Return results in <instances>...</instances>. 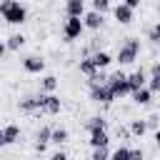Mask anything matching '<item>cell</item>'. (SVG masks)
<instances>
[{
  "mask_svg": "<svg viewBox=\"0 0 160 160\" xmlns=\"http://www.w3.org/2000/svg\"><path fill=\"white\" fill-rule=\"evenodd\" d=\"M0 18L8 25H22L28 22V8L20 0H0Z\"/></svg>",
  "mask_w": 160,
  "mask_h": 160,
  "instance_id": "obj_1",
  "label": "cell"
},
{
  "mask_svg": "<svg viewBox=\"0 0 160 160\" xmlns=\"http://www.w3.org/2000/svg\"><path fill=\"white\" fill-rule=\"evenodd\" d=\"M140 55V40L138 38H125V42L118 48L115 52V62L122 68V65H132Z\"/></svg>",
  "mask_w": 160,
  "mask_h": 160,
  "instance_id": "obj_2",
  "label": "cell"
},
{
  "mask_svg": "<svg viewBox=\"0 0 160 160\" xmlns=\"http://www.w3.org/2000/svg\"><path fill=\"white\" fill-rule=\"evenodd\" d=\"M108 88L112 90V95H115V100H122V98H128V95H130V85H128V75H125L122 70H118V72H112V75L108 78Z\"/></svg>",
  "mask_w": 160,
  "mask_h": 160,
  "instance_id": "obj_3",
  "label": "cell"
},
{
  "mask_svg": "<svg viewBox=\"0 0 160 160\" xmlns=\"http://www.w3.org/2000/svg\"><path fill=\"white\" fill-rule=\"evenodd\" d=\"M38 100H40V112H45V115H60L62 100L55 92H38Z\"/></svg>",
  "mask_w": 160,
  "mask_h": 160,
  "instance_id": "obj_4",
  "label": "cell"
},
{
  "mask_svg": "<svg viewBox=\"0 0 160 160\" xmlns=\"http://www.w3.org/2000/svg\"><path fill=\"white\" fill-rule=\"evenodd\" d=\"M82 30H85L82 18H65V22H62V40L72 42V40H78L82 35Z\"/></svg>",
  "mask_w": 160,
  "mask_h": 160,
  "instance_id": "obj_5",
  "label": "cell"
},
{
  "mask_svg": "<svg viewBox=\"0 0 160 160\" xmlns=\"http://www.w3.org/2000/svg\"><path fill=\"white\" fill-rule=\"evenodd\" d=\"M88 90H90V100L98 102V105H110V102H115V95H112V90L108 88V82H105V85H92V88H88Z\"/></svg>",
  "mask_w": 160,
  "mask_h": 160,
  "instance_id": "obj_6",
  "label": "cell"
},
{
  "mask_svg": "<svg viewBox=\"0 0 160 160\" xmlns=\"http://www.w3.org/2000/svg\"><path fill=\"white\" fill-rule=\"evenodd\" d=\"M22 70L30 75H40L45 70V58L42 55H25L22 58Z\"/></svg>",
  "mask_w": 160,
  "mask_h": 160,
  "instance_id": "obj_7",
  "label": "cell"
},
{
  "mask_svg": "<svg viewBox=\"0 0 160 160\" xmlns=\"http://www.w3.org/2000/svg\"><path fill=\"white\" fill-rule=\"evenodd\" d=\"M112 18H115L120 25H130V22H132V18H135V10H132V8H128L125 2H118V5L112 8Z\"/></svg>",
  "mask_w": 160,
  "mask_h": 160,
  "instance_id": "obj_8",
  "label": "cell"
},
{
  "mask_svg": "<svg viewBox=\"0 0 160 160\" xmlns=\"http://www.w3.org/2000/svg\"><path fill=\"white\" fill-rule=\"evenodd\" d=\"M82 25H85V30H102L105 15H102V12H95V10H88V12L82 15Z\"/></svg>",
  "mask_w": 160,
  "mask_h": 160,
  "instance_id": "obj_9",
  "label": "cell"
},
{
  "mask_svg": "<svg viewBox=\"0 0 160 160\" xmlns=\"http://www.w3.org/2000/svg\"><path fill=\"white\" fill-rule=\"evenodd\" d=\"M128 85H130V92H135V90H140V88H148V72H145L142 68L132 70V72L128 75Z\"/></svg>",
  "mask_w": 160,
  "mask_h": 160,
  "instance_id": "obj_10",
  "label": "cell"
},
{
  "mask_svg": "<svg viewBox=\"0 0 160 160\" xmlns=\"http://www.w3.org/2000/svg\"><path fill=\"white\" fill-rule=\"evenodd\" d=\"M18 108H20V112L32 115V112H40V100H38V95H25L22 100H18Z\"/></svg>",
  "mask_w": 160,
  "mask_h": 160,
  "instance_id": "obj_11",
  "label": "cell"
},
{
  "mask_svg": "<svg viewBox=\"0 0 160 160\" xmlns=\"http://www.w3.org/2000/svg\"><path fill=\"white\" fill-rule=\"evenodd\" d=\"M50 138H52V128H50V125L38 128V132H35V150H38V152H42V150L48 148Z\"/></svg>",
  "mask_w": 160,
  "mask_h": 160,
  "instance_id": "obj_12",
  "label": "cell"
},
{
  "mask_svg": "<svg viewBox=\"0 0 160 160\" xmlns=\"http://www.w3.org/2000/svg\"><path fill=\"white\" fill-rule=\"evenodd\" d=\"M85 10V0H65V15L68 18H82Z\"/></svg>",
  "mask_w": 160,
  "mask_h": 160,
  "instance_id": "obj_13",
  "label": "cell"
},
{
  "mask_svg": "<svg viewBox=\"0 0 160 160\" xmlns=\"http://www.w3.org/2000/svg\"><path fill=\"white\" fill-rule=\"evenodd\" d=\"M90 58H92V62H95L98 70H105V68H110V62H115V58H112L108 50H98V52H92Z\"/></svg>",
  "mask_w": 160,
  "mask_h": 160,
  "instance_id": "obj_14",
  "label": "cell"
},
{
  "mask_svg": "<svg viewBox=\"0 0 160 160\" xmlns=\"http://www.w3.org/2000/svg\"><path fill=\"white\" fill-rule=\"evenodd\" d=\"M88 142H90V148H108L110 145V135H108V130H95V132H90Z\"/></svg>",
  "mask_w": 160,
  "mask_h": 160,
  "instance_id": "obj_15",
  "label": "cell"
},
{
  "mask_svg": "<svg viewBox=\"0 0 160 160\" xmlns=\"http://www.w3.org/2000/svg\"><path fill=\"white\" fill-rule=\"evenodd\" d=\"M148 88L152 92H160V62H152L148 70Z\"/></svg>",
  "mask_w": 160,
  "mask_h": 160,
  "instance_id": "obj_16",
  "label": "cell"
},
{
  "mask_svg": "<svg viewBox=\"0 0 160 160\" xmlns=\"http://www.w3.org/2000/svg\"><path fill=\"white\" fill-rule=\"evenodd\" d=\"M128 130H130L132 138H142V135L148 132V122H145V118H132V120L128 122Z\"/></svg>",
  "mask_w": 160,
  "mask_h": 160,
  "instance_id": "obj_17",
  "label": "cell"
},
{
  "mask_svg": "<svg viewBox=\"0 0 160 160\" xmlns=\"http://www.w3.org/2000/svg\"><path fill=\"white\" fill-rule=\"evenodd\" d=\"M130 98H132L135 105H150V100H152V90H150V88H140V90L130 92Z\"/></svg>",
  "mask_w": 160,
  "mask_h": 160,
  "instance_id": "obj_18",
  "label": "cell"
},
{
  "mask_svg": "<svg viewBox=\"0 0 160 160\" xmlns=\"http://www.w3.org/2000/svg\"><path fill=\"white\" fill-rule=\"evenodd\" d=\"M85 130L88 132H95V130H108V120L102 115H92L85 120Z\"/></svg>",
  "mask_w": 160,
  "mask_h": 160,
  "instance_id": "obj_19",
  "label": "cell"
},
{
  "mask_svg": "<svg viewBox=\"0 0 160 160\" xmlns=\"http://www.w3.org/2000/svg\"><path fill=\"white\" fill-rule=\"evenodd\" d=\"M70 140V132H68V128H62V125H58V128H52V138H50V142L52 145H65Z\"/></svg>",
  "mask_w": 160,
  "mask_h": 160,
  "instance_id": "obj_20",
  "label": "cell"
},
{
  "mask_svg": "<svg viewBox=\"0 0 160 160\" xmlns=\"http://www.w3.org/2000/svg\"><path fill=\"white\" fill-rule=\"evenodd\" d=\"M25 42H28V38H25L22 32H12V35H10L8 40H5V45H8V50H12V52H18V50H20V48H22Z\"/></svg>",
  "mask_w": 160,
  "mask_h": 160,
  "instance_id": "obj_21",
  "label": "cell"
},
{
  "mask_svg": "<svg viewBox=\"0 0 160 160\" xmlns=\"http://www.w3.org/2000/svg\"><path fill=\"white\" fill-rule=\"evenodd\" d=\"M78 70H80L85 78H90V75H95V72H98V68H95V62H92V58H90V55H85V58L80 60Z\"/></svg>",
  "mask_w": 160,
  "mask_h": 160,
  "instance_id": "obj_22",
  "label": "cell"
},
{
  "mask_svg": "<svg viewBox=\"0 0 160 160\" xmlns=\"http://www.w3.org/2000/svg\"><path fill=\"white\" fill-rule=\"evenodd\" d=\"M58 90V78L55 75H42L40 78V92H55Z\"/></svg>",
  "mask_w": 160,
  "mask_h": 160,
  "instance_id": "obj_23",
  "label": "cell"
},
{
  "mask_svg": "<svg viewBox=\"0 0 160 160\" xmlns=\"http://www.w3.org/2000/svg\"><path fill=\"white\" fill-rule=\"evenodd\" d=\"M2 132H5V142H8V145H12V142H18V140H20V128H18L15 122L5 125V128H2Z\"/></svg>",
  "mask_w": 160,
  "mask_h": 160,
  "instance_id": "obj_24",
  "label": "cell"
},
{
  "mask_svg": "<svg viewBox=\"0 0 160 160\" xmlns=\"http://www.w3.org/2000/svg\"><path fill=\"white\" fill-rule=\"evenodd\" d=\"M108 78H110V75H108L105 70H98L95 75H90V78H88V88H92V85H105V82H108Z\"/></svg>",
  "mask_w": 160,
  "mask_h": 160,
  "instance_id": "obj_25",
  "label": "cell"
},
{
  "mask_svg": "<svg viewBox=\"0 0 160 160\" xmlns=\"http://www.w3.org/2000/svg\"><path fill=\"white\" fill-rule=\"evenodd\" d=\"M90 10H95V12H110L112 10V5H110V0H90Z\"/></svg>",
  "mask_w": 160,
  "mask_h": 160,
  "instance_id": "obj_26",
  "label": "cell"
},
{
  "mask_svg": "<svg viewBox=\"0 0 160 160\" xmlns=\"http://www.w3.org/2000/svg\"><path fill=\"white\" fill-rule=\"evenodd\" d=\"M128 158H130V148L128 145H120L118 150L110 152V160H128Z\"/></svg>",
  "mask_w": 160,
  "mask_h": 160,
  "instance_id": "obj_27",
  "label": "cell"
},
{
  "mask_svg": "<svg viewBox=\"0 0 160 160\" xmlns=\"http://www.w3.org/2000/svg\"><path fill=\"white\" fill-rule=\"evenodd\" d=\"M148 40H150L152 45H160V20H158V22L148 30Z\"/></svg>",
  "mask_w": 160,
  "mask_h": 160,
  "instance_id": "obj_28",
  "label": "cell"
},
{
  "mask_svg": "<svg viewBox=\"0 0 160 160\" xmlns=\"http://www.w3.org/2000/svg\"><path fill=\"white\" fill-rule=\"evenodd\" d=\"M90 160H110V150L108 148H92Z\"/></svg>",
  "mask_w": 160,
  "mask_h": 160,
  "instance_id": "obj_29",
  "label": "cell"
},
{
  "mask_svg": "<svg viewBox=\"0 0 160 160\" xmlns=\"http://www.w3.org/2000/svg\"><path fill=\"white\" fill-rule=\"evenodd\" d=\"M145 122H148V130H160V115H150V118H145Z\"/></svg>",
  "mask_w": 160,
  "mask_h": 160,
  "instance_id": "obj_30",
  "label": "cell"
},
{
  "mask_svg": "<svg viewBox=\"0 0 160 160\" xmlns=\"http://www.w3.org/2000/svg\"><path fill=\"white\" fill-rule=\"evenodd\" d=\"M115 132H118V138H120V140H130V138H132V135H130V130H128V125H118V130H115Z\"/></svg>",
  "mask_w": 160,
  "mask_h": 160,
  "instance_id": "obj_31",
  "label": "cell"
},
{
  "mask_svg": "<svg viewBox=\"0 0 160 160\" xmlns=\"http://www.w3.org/2000/svg\"><path fill=\"white\" fill-rule=\"evenodd\" d=\"M128 160H145V152L140 148H130V158Z\"/></svg>",
  "mask_w": 160,
  "mask_h": 160,
  "instance_id": "obj_32",
  "label": "cell"
},
{
  "mask_svg": "<svg viewBox=\"0 0 160 160\" xmlns=\"http://www.w3.org/2000/svg\"><path fill=\"white\" fill-rule=\"evenodd\" d=\"M50 160H68V152H65V150H55V152L50 155Z\"/></svg>",
  "mask_w": 160,
  "mask_h": 160,
  "instance_id": "obj_33",
  "label": "cell"
},
{
  "mask_svg": "<svg viewBox=\"0 0 160 160\" xmlns=\"http://www.w3.org/2000/svg\"><path fill=\"white\" fill-rule=\"evenodd\" d=\"M122 2H125V5H128V8H132V10H138V8H140V2H142V0H122Z\"/></svg>",
  "mask_w": 160,
  "mask_h": 160,
  "instance_id": "obj_34",
  "label": "cell"
},
{
  "mask_svg": "<svg viewBox=\"0 0 160 160\" xmlns=\"http://www.w3.org/2000/svg\"><path fill=\"white\" fill-rule=\"evenodd\" d=\"M8 55V45H5V40H0V60Z\"/></svg>",
  "mask_w": 160,
  "mask_h": 160,
  "instance_id": "obj_35",
  "label": "cell"
},
{
  "mask_svg": "<svg viewBox=\"0 0 160 160\" xmlns=\"http://www.w3.org/2000/svg\"><path fill=\"white\" fill-rule=\"evenodd\" d=\"M152 140H155V148L160 150V130H155V132H152Z\"/></svg>",
  "mask_w": 160,
  "mask_h": 160,
  "instance_id": "obj_36",
  "label": "cell"
},
{
  "mask_svg": "<svg viewBox=\"0 0 160 160\" xmlns=\"http://www.w3.org/2000/svg\"><path fill=\"white\" fill-rule=\"evenodd\" d=\"M5 145H8V142H5V132L0 130V148H5Z\"/></svg>",
  "mask_w": 160,
  "mask_h": 160,
  "instance_id": "obj_37",
  "label": "cell"
},
{
  "mask_svg": "<svg viewBox=\"0 0 160 160\" xmlns=\"http://www.w3.org/2000/svg\"><path fill=\"white\" fill-rule=\"evenodd\" d=\"M158 12H160V2H158Z\"/></svg>",
  "mask_w": 160,
  "mask_h": 160,
  "instance_id": "obj_38",
  "label": "cell"
},
{
  "mask_svg": "<svg viewBox=\"0 0 160 160\" xmlns=\"http://www.w3.org/2000/svg\"><path fill=\"white\" fill-rule=\"evenodd\" d=\"M0 105H2V102H0Z\"/></svg>",
  "mask_w": 160,
  "mask_h": 160,
  "instance_id": "obj_39",
  "label": "cell"
}]
</instances>
